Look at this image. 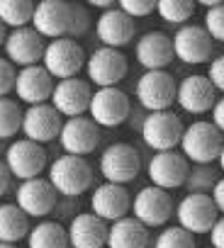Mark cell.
<instances>
[{
    "mask_svg": "<svg viewBox=\"0 0 224 248\" xmlns=\"http://www.w3.org/2000/svg\"><path fill=\"white\" fill-rule=\"evenodd\" d=\"M224 144V137L212 127V122L197 119L183 129L180 137V154L192 166H212L219 156V149Z\"/></svg>",
    "mask_w": 224,
    "mask_h": 248,
    "instance_id": "obj_1",
    "label": "cell"
},
{
    "mask_svg": "<svg viewBox=\"0 0 224 248\" xmlns=\"http://www.w3.org/2000/svg\"><path fill=\"white\" fill-rule=\"evenodd\" d=\"M49 185L56 195L78 197L93 185V168L80 156H59L49 166Z\"/></svg>",
    "mask_w": 224,
    "mask_h": 248,
    "instance_id": "obj_2",
    "label": "cell"
},
{
    "mask_svg": "<svg viewBox=\"0 0 224 248\" xmlns=\"http://www.w3.org/2000/svg\"><path fill=\"white\" fill-rule=\"evenodd\" d=\"M132 114V102L129 95L122 93L120 88H97L90 95L88 105V117L95 122V127L112 129L125 124Z\"/></svg>",
    "mask_w": 224,
    "mask_h": 248,
    "instance_id": "obj_3",
    "label": "cell"
},
{
    "mask_svg": "<svg viewBox=\"0 0 224 248\" xmlns=\"http://www.w3.org/2000/svg\"><path fill=\"white\" fill-rule=\"evenodd\" d=\"M51 78L66 80V78H76L80 68H85V51L78 42L64 37V39H54L44 46L42 54V63H39Z\"/></svg>",
    "mask_w": 224,
    "mask_h": 248,
    "instance_id": "obj_4",
    "label": "cell"
},
{
    "mask_svg": "<svg viewBox=\"0 0 224 248\" xmlns=\"http://www.w3.org/2000/svg\"><path fill=\"white\" fill-rule=\"evenodd\" d=\"M183 122L176 112L163 109V112H149L142 122V139L149 149H154L156 154L161 151H176V146L180 144L183 137Z\"/></svg>",
    "mask_w": 224,
    "mask_h": 248,
    "instance_id": "obj_5",
    "label": "cell"
},
{
    "mask_svg": "<svg viewBox=\"0 0 224 248\" xmlns=\"http://www.w3.org/2000/svg\"><path fill=\"white\" fill-rule=\"evenodd\" d=\"M139 168H142L139 151L125 141L110 144L100 156V175L105 178V183H112V185L125 187L139 175Z\"/></svg>",
    "mask_w": 224,
    "mask_h": 248,
    "instance_id": "obj_6",
    "label": "cell"
},
{
    "mask_svg": "<svg viewBox=\"0 0 224 248\" xmlns=\"http://www.w3.org/2000/svg\"><path fill=\"white\" fill-rule=\"evenodd\" d=\"M127 71V56L117 49L100 46L90 56H85L88 83H93L95 88H117V83L125 80Z\"/></svg>",
    "mask_w": 224,
    "mask_h": 248,
    "instance_id": "obj_7",
    "label": "cell"
},
{
    "mask_svg": "<svg viewBox=\"0 0 224 248\" xmlns=\"http://www.w3.org/2000/svg\"><path fill=\"white\" fill-rule=\"evenodd\" d=\"M176 85L168 71H146L137 80L134 97L146 112H163L176 102Z\"/></svg>",
    "mask_w": 224,
    "mask_h": 248,
    "instance_id": "obj_8",
    "label": "cell"
},
{
    "mask_svg": "<svg viewBox=\"0 0 224 248\" xmlns=\"http://www.w3.org/2000/svg\"><path fill=\"white\" fill-rule=\"evenodd\" d=\"M129 212H132V219H137L146 229L166 226L168 219L173 217V200H171V195L166 190L146 185V187H142L134 195Z\"/></svg>",
    "mask_w": 224,
    "mask_h": 248,
    "instance_id": "obj_9",
    "label": "cell"
},
{
    "mask_svg": "<svg viewBox=\"0 0 224 248\" xmlns=\"http://www.w3.org/2000/svg\"><path fill=\"white\" fill-rule=\"evenodd\" d=\"M3 163L10 170L13 178L25 183V180H32V178L42 175V170L47 168V151H44V146H39L34 141L17 139L8 146Z\"/></svg>",
    "mask_w": 224,
    "mask_h": 248,
    "instance_id": "obj_10",
    "label": "cell"
},
{
    "mask_svg": "<svg viewBox=\"0 0 224 248\" xmlns=\"http://www.w3.org/2000/svg\"><path fill=\"white\" fill-rule=\"evenodd\" d=\"M178 226L185 229L188 233H209L214 221L219 219V212L212 202L209 195H185L178 207L173 209Z\"/></svg>",
    "mask_w": 224,
    "mask_h": 248,
    "instance_id": "obj_11",
    "label": "cell"
},
{
    "mask_svg": "<svg viewBox=\"0 0 224 248\" xmlns=\"http://www.w3.org/2000/svg\"><path fill=\"white\" fill-rule=\"evenodd\" d=\"M59 144L66 151V156H88L100 144V127L90 117H71L61 124Z\"/></svg>",
    "mask_w": 224,
    "mask_h": 248,
    "instance_id": "obj_12",
    "label": "cell"
},
{
    "mask_svg": "<svg viewBox=\"0 0 224 248\" xmlns=\"http://www.w3.org/2000/svg\"><path fill=\"white\" fill-rule=\"evenodd\" d=\"M61 114L49 105H32L22 112V127L20 132L25 134L27 141H34L39 146L59 139V132H61Z\"/></svg>",
    "mask_w": 224,
    "mask_h": 248,
    "instance_id": "obj_13",
    "label": "cell"
},
{
    "mask_svg": "<svg viewBox=\"0 0 224 248\" xmlns=\"http://www.w3.org/2000/svg\"><path fill=\"white\" fill-rule=\"evenodd\" d=\"M90 95L93 88L88 80L83 78H66V80H56L54 90H51V107L61 114V117H83L88 112L90 105Z\"/></svg>",
    "mask_w": 224,
    "mask_h": 248,
    "instance_id": "obj_14",
    "label": "cell"
},
{
    "mask_svg": "<svg viewBox=\"0 0 224 248\" xmlns=\"http://www.w3.org/2000/svg\"><path fill=\"white\" fill-rule=\"evenodd\" d=\"M188 170H190V163L183 158L180 151L154 154L149 166H146L151 185L159 187V190H166V192H171L176 187H183L185 178H188Z\"/></svg>",
    "mask_w": 224,
    "mask_h": 248,
    "instance_id": "obj_15",
    "label": "cell"
},
{
    "mask_svg": "<svg viewBox=\"0 0 224 248\" xmlns=\"http://www.w3.org/2000/svg\"><path fill=\"white\" fill-rule=\"evenodd\" d=\"M129 207H132V195L122 185L102 183L90 195V212L105 224H115L125 219L129 214Z\"/></svg>",
    "mask_w": 224,
    "mask_h": 248,
    "instance_id": "obj_16",
    "label": "cell"
},
{
    "mask_svg": "<svg viewBox=\"0 0 224 248\" xmlns=\"http://www.w3.org/2000/svg\"><path fill=\"white\" fill-rule=\"evenodd\" d=\"M44 39L32 30V27H20V30H10L5 37V59L13 66L27 68V66H39L42 63V54H44Z\"/></svg>",
    "mask_w": 224,
    "mask_h": 248,
    "instance_id": "obj_17",
    "label": "cell"
},
{
    "mask_svg": "<svg viewBox=\"0 0 224 248\" xmlns=\"http://www.w3.org/2000/svg\"><path fill=\"white\" fill-rule=\"evenodd\" d=\"M68 17H71V5L64 0H42L34 5L32 13V30L42 39H64L68 34Z\"/></svg>",
    "mask_w": 224,
    "mask_h": 248,
    "instance_id": "obj_18",
    "label": "cell"
},
{
    "mask_svg": "<svg viewBox=\"0 0 224 248\" xmlns=\"http://www.w3.org/2000/svg\"><path fill=\"white\" fill-rule=\"evenodd\" d=\"M171 44H173V56L180 59L183 63L200 66L207 59H212V39L197 25H183L171 37Z\"/></svg>",
    "mask_w": 224,
    "mask_h": 248,
    "instance_id": "obj_19",
    "label": "cell"
},
{
    "mask_svg": "<svg viewBox=\"0 0 224 248\" xmlns=\"http://www.w3.org/2000/svg\"><path fill=\"white\" fill-rule=\"evenodd\" d=\"M176 102L180 105V109H185L190 114H205L214 107L217 93H214L212 83L207 80V76L192 73V76H185L176 85Z\"/></svg>",
    "mask_w": 224,
    "mask_h": 248,
    "instance_id": "obj_20",
    "label": "cell"
},
{
    "mask_svg": "<svg viewBox=\"0 0 224 248\" xmlns=\"http://www.w3.org/2000/svg\"><path fill=\"white\" fill-rule=\"evenodd\" d=\"M134 32H137L134 20L127 17L117 5L100 13V17L95 22V34L102 42V46H107V49H117L120 51L122 46H127L134 39Z\"/></svg>",
    "mask_w": 224,
    "mask_h": 248,
    "instance_id": "obj_21",
    "label": "cell"
},
{
    "mask_svg": "<svg viewBox=\"0 0 224 248\" xmlns=\"http://www.w3.org/2000/svg\"><path fill=\"white\" fill-rule=\"evenodd\" d=\"M56 192L54 187L49 185L47 178H32V180H25L20 183L17 187V207L22 209V214L27 217H34V219H42L47 214L54 212L56 207Z\"/></svg>",
    "mask_w": 224,
    "mask_h": 248,
    "instance_id": "obj_22",
    "label": "cell"
},
{
    "mask_svg": "<svg viewBox=\"0 0 224 248\" xmlns=\"http://www.w3.org/2000/svg\"><path fill=\"white\" fill-rule=\"evenodd\" d=\"M134 56L139 61V66H144L146 71H166L168 63H173V44L171 37L166 32H146L137 39L134 44Z\"/></svg>",
    "mask_w": 224,
    "mask_h": 248,
    "instance_id": "obj_23",
    "label": "cell"
},
{
    "mask_svg": "<svg viewBox=\"0 0 224 248\" xmlns=\"http://www.w3.org/2000/svg\"><path fill=\"white\" fill-rule=\"evenodd\" d=\"M15 95L17 100H22L27 107L32 105H44L51 97L54 90V78L42 68V66H27L20 68L15 76Z\"/></svg>",
    "mask_w": 224,
    "mask_h": 248,
    "instance_id": "obj_24",
    "label": "cell"
},
{
    "mask_svg": "<svg viewBox=\"0 0 224 248\" xmlns=\"http://www.w3.org/2000/svg\"><path fill=\"white\" fill-rule=\"evenodd\" d=\"M66 236L71 248H105L107 224L97 219L93 212H80L71 219Z\"/></svg>",
    "mask_w": 224,
    "mask_h": 248,
    "instance_id": "obj_25",
    "label": "cell"
},
{
    "mask_svg": "<svg viewBox=\"0 0 224 248\" xmlns=\"http://www.w3.org/2000/svg\"><path fill=\"white\" fill-rule=\"evenodd\" d=\"M107 248H149V229L137 219L125 217L115 224H107Z\"/></svg>",
    "mask_w": 224,
    "mask_h": 248,
    "instance_id": "obj_26",
    "label": "cell"
},
{
    "mask_svg": "<svg viewBox=\"0 0 224 248\" xmlns=\"http://www.w3.org/2000/svg\"><path fill=\"white\" fill-rule=\"evenodd\" d=\"M30 233V217L22 214L17 204H0V243H13L27 238Z\"/></svg>",
    "mask_w": 224,
    "mask_h": 248,
    "instance_id": "obj_27",
    "label": "cell"
},
{
    "mask_svg": "<svg viewBox=\"0 0 224 248\" xmlns=\"http://www.w3.org/2000/svg\"><path fill=\"white\" fill-rule=\"evenodd\" d=\"M27 248H68L66 229L59 221H39L37 226H30Z\"/></svg>",
    "mask_w": 224,
    "mask_h": 248,
    "instance_id": "obj_28",
    "label": "cell"
},
{
    "mask_svg": "<svg viewBox=\"0 0 224 248\" xmlns=\"http://www.w3.org/2000/svg\"><path fill=\"white\" fill-rule=\"evenodd\" d=\"M34 13V3L30 0H0V22L8 30H20L30 27Z\"/></svg>",
    "mask_w": 224,
    "mask_h": 248,
    "instance_id": "obj_29",
    "label": "cell"
},
{
    "mask_svg": "<svg viewBox=\"0 0 224 248\" xmlns=\"http://www.w3.org/2000/svg\"><path fill=\"white\" fill-rule=\"evenodd\" d=\"M22 127V107L17 100L0 97V141L13 139Z\"/></svg>",
    "mask_w": 224,
    "mask_h": 248,
    "instance_id": "obj_30",
    "label": "cell"
},
{
    "mask_svg": "<svg viewBox=\"0 0 224 248\" xmlns=\"http://www.w3.org/2000/svg\"><path fill=\"white\" fill-rule=\"evenodd\" d=\"M156 13L163 22L183 27L195 15V3L192 0H161V3H156Z\"/></svg>",
    "mask_w": 224,
    "mask_h": 248,
    "instance_id": "obj_31",
    "label": "cell"
},
{
    "mask_svg": "<svg viewBox=\"0 0 224 248\" xmlns=\"http://www.w3.org/2000/svg\"><path fill=\"white\" fill-rule=\"evenodd\" d=\"M214 183H217V175H214L212 166H192L188 170L183 187H188V195H209Z\"/></svg>",
    "mask_w": 224,
    "mask_h": 248,
    "instance_id": "obj_32",
    "label": "cell"
},
{
    "mask_svg": "<svg viewBox=\"0 0 224 248\" xmlns=\"http://www.w3.org/2000/svg\"><path fill=\"white\" fill-rule=\"evenodd\" d=\"M154 248H195V236L188 233L185 229H180L178 224L176 226H166L156 236Z\"/></svg>",
    "mask_w": 224,
    "mask_h": 248,
    "instance_id": "obj_33",
    "label": "cell"
},
{
    "mask_svg": "<svg viewBox=\"0 0 224 248\" xmlns=\"http://www.w3.org/2000/svg\"><path fill=\"white\" fill-rule=\"evenodd\" d=\"M202 30L209 34L212 42H222L224 44V3L209 5L205 10V25Z\"/></svg>",
    "mask_w": 224,
    "mask_h": 248,
    "instance_id": "obj_34",
    "label": "cell"
},
{
    "mask_svg": "<svg viewBox=\"0 0 224 248\" xmlns=\"http://www.w3.org/2000/svg\"><path fill=\"white\" fill-rule=\"evenodd\" d=\"M68 5H71V17H68V34L66 37L76 42L78 37H83L88 32V27H90V13L80 3H68Z\"/></svg>",
    "mask_w": 224,
    "mask_h": 248,
    "instance_id": "obj_35",
    "label": "cell"
},
{
    "mask_svg": "<svg viewBox=\"0 0 224 248\" xmlns=\"http://www.w3.org/2000/svg\"><path fill=\"white\" fill-rule=\"evenodd\" d=\"M117 8L127 17H132V20L146 17V15L156 13V3H154V0H122V3H117Z\"/></svg>",
    "mask_w": 224,
    "mask_h": 248,
    "instance_id": "obj_36",
    "label": "cell"
},
{
    "mask_svg": "<svg viewBox=\"0 0 224 248\" xmlns=\"http://www.w3.org/2000/svg\"><path fill=\"white\" fill-rule=\"evenodd\" d=\"M207 80L212 83L214 93H224V54H219L217 59H212V61H209Z\"/></svg>",
    "mask_w": 224,
    "mask_h": 248,
    "instance_id": "obj_37",
    "label": "cell"
},
{
    "mask_svg": "<svg viewBox=\"0 0 224 248\" xmlns=\"http://www.w3.org/2000/svg\"><path fill=\"white\" fill-rule=\"evenodd\" d=\"M15 66L8 59H0V97H8V93L15 88Z\"/></svg>",
    "mask_w": 224,
    "mask_h": 248,
    "instance_id": "obj_38",
    "label": "cell"
},
{
    "mask_svg": "<svg viewBox=\"0 0 224 248\" xmlns=\"http://www.w3.org/2000/svg\"><path fill=\"white\" fill-rule=\"evenodd\" d=\"M212 127L224 137V95L217 97L214 107H212Z\"/></svg>",
    "mask_w": 224,
    "mask_h": 248,
    "instance_id": "obj_39",
    "label": "cell"
},
{
    "mask_svg": "<svg viewBox=\"0 0 224 248\" xmlns=\"http://www.w3.org/2000/svg\"><path fill=\"white\" fill-rule=\"evenodd\" d=\"M209 241H212L209 248H224V217H219L209 229Z\"/></svg>",
    "mask_w": 224,
    "mask_h": 248,
    "instance_id": "obj_40",
    "label": "cell"
},
{
    "mask_svg": "<svg viewBox=\"0 0 224 248\" xmlns=\"http://www.w3.org/2000/svg\"><path fill=\"white\" fill-rule=\"evenodd\" d=\"M209 197H212V202H214L217 212L224 217V178H217V183H214V187H212Z\"/></svg>",
    "mask_w": 224,
    "mask_h": 248,
    "instance_id": "obj_41",
    "label": "cell"
},
{
    "mask_svg": "<svg viewBox=\"0 0 224 248\" xmlns=\"http://www.w3.org/2000/svg\"><path fill=\"white\" fill-rule=\"evenodd\" d=\"M10 180H13L10 170L5 168V163H3V161H0V197H3V195L10 190Z\"/></svg>",
    "mask_w": 224,
    "mask_h": 248,
    "instance_id": "obj_42",
    "label": "cell"
},
{
    "mask_svg": "<svg viewBox=\"0 0 224 248\" xmlns=\"http://www.w3.org/2000/svg\"><path fill=\"white\" fill-rule=\"evenodd\" d=\"M217 163H219V168H222V173H224V144H222V149H219V156H217Z\"/></svg>",
    "mask_w": 224,
    "mask_h": 248,
    "instance_id": "obj_43",
    "label": "cell"
},
{
    "mask_svg": "<svg viewBox=\"0 0 224 248\" xmlns=\"http://www.w3.org/2000/svg\"><path fill=\"white\" fill-rule=\"evenodd\" d=\"M5 37H8V30L3 27V22H0V46L5 44Z\"/></svg>",
    "mask_w": 224,
    "mask_h": 248,
    "instance_id": "obj_44",
    "label": "cell"
},
{
    "mask_svg": "<svg viewBox=\"0 0 224 248\" xmlns=\"http://www.w3.org/2000/svg\"><path fill=\"white\" fill-rule=\"evenodd\" d=\"M0 248H17V246H13V243H0Z\"/></svg>",
    "mask_w": 224,
    "mask_h": 248,
    "instance_id": "obj_45",
    "label": "cell"
},
{
    "mask_svg": "<svg viewBox=\"0 0 224 248\" xmlns=\"http://www.w3.org/2000/svg\"><path fill=\"white\" fill-rule=\"evenodd\" d=\"M207 248H209V246H207Z\"/></svg>",
    "mask_w": 224,
    "mask_h": 248,
    "instance_id": "obj_46",
    "label": "cell"
}]
</instances>
